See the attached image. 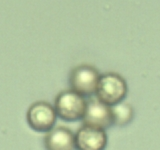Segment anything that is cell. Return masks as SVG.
<instances>
[{
    "label": "cell",
    "mask_w": 160,
    "mask_h": 150,
    "mask_svg": "<svg viewBox=\"0 0 160 150\" xmlns=\"http://www.w3.org/2000/svg\"><path fill=\"white\" fill-rule=\"evenodd\" d=\"M26 119L29 126L35 131L48 132L51 130L57 120L55 108L45 101H38L29 107Z\"/></svg>",
    "instance_id": "3957f363"
},
{
    "label": "cell",
    "mask_w": 160,
    "mask_h": 150,
    "mask_svg": "<svg viewBox=\"0 0 160 150\" xmlns=\"http://www.w3.org/2000/svg\"><path fill=\"white\" fill-rule=\"evenodd\" d=\"M44 146L46 150H75V134L66 127H53L46 132Z\"/></svg>",
    "instance_id": "52a82bcc"
},
{
    "label": "cell",
    "mask_w": 160,
    "mask_h": 150,
    "mask_svg": "<svg viewBox=\"0 0 160 150\" xmlns=\"http://www.w3.org/2000/svg\"><path fill=\"white\" fill-rule=\"evenodd\" d=\"M84 126L105 130L113 125L111 106L104 104L98 99L87 101L86 109L82 117Z\"/></svg>",
    "instance_id": "5b68a950"
},
{
    "label": "cell",
    "mask_w": 160,
    "mask_h": 150,
    "mask_svg": "<svg viewBox=\"0 0 160 150\" xmlns=\"http://www.w3.org/2000/svg\"><path fill=\"white\" fill-rule=\"evenodd\" d=\"M99 79L100 75L96 69L83 65L73 70L70 75L69 82L71 90L86 97L96 93Z\"/></svg>",
    "instance_id": "277c9868"
},
{
    "label": "cell",
    "mask_w": 160,
    "mask_h": 150,
    "mask_svg": "<svg viewBox=\"0 0 160 150\" xmlns=\"http://www.w3.org/2000/svg\"><path fill=\"white\" fill-rule=\"evenodd\" d=\"M87 101L82 95L73 90H66L55 99V111L59 118L65 121H77L82 119Z\"/></svg>",
    "instance_id": "7a4b0ae2"
},
{
    "label": "cell",
    "mask_w": 160,
    "mask_h": 150,
    "mask_svg": "<svg viewBox=\"0 0 160 150\" xmlns=\"http://www.w3.org/2000/svg\"><path fill=\"white\" fill-rule=\"evenodd\" d=\"M112 116H113V124L118 126H125L131 122L134 116V111L131 105L125 102H120L111 106Z\"/></svg>",
    "instance_id": "ba28073f"
},
{
    "label": "cell",
    "mask_w": 160,
    "mask_h": 150,
    "mask_svg": "<svg viewBox=\"0 0 160 150\" xmlns=\"http://www.w3.org/2000/svg\"><path fill=\"white\" fill-rule=\"evenodd\" d=\"M96 96L99 101L113 106L122 102L127 94V84L118 74L107 73L100 76L96 89Z\"/></svg>",
    "instance_id": "6da1fadb"
},
{
    "label": "cell",
    "mask_w": 160,
    "mask_h": 150,
    "mask_svg": "<svg viewBox=\"0 0 160 150\" xmlns=\"http://www.w3.org/2000/svg\"><path fill=\"white\" fill-rule=\"evenodd\" d=\"M76 150H105L107 135L105 130L83 126L75 133Z\"/></svg>",
    "instance_id": "8992f818"
}]
</instances>
